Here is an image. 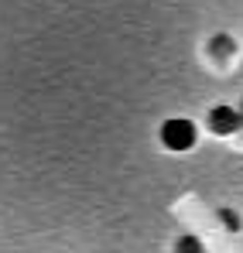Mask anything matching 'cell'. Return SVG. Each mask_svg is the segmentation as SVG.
Segmentation results:
<instances>
[{
  "label": "cell",
  "mask_w": 243,
  "mask_h": 253,
  "mask_svg": "<svg viewBox=\"0 0 243 253\" xmlns=\"http://www.w3.org/2000/svg\"><path fill=\"white\" fill-rule=\"evenodd\" d=\"M161 144L168 151H189L195 147V124L185 117H171L161 124Z\"/></svg>",
  "instance_id": "1"
},
{
  "label": "cell",
  "mask_w": 243,
  "mask_h": 253,
  "mask_svg": "<svg viewBox=\"0 0 243 253\" xmlns=\"http://www.w3.org/2000/svg\"><path fill=\"white\" fill-rule=\"evenodd\" d=\"M240 124H243V113H237L233 106H212L209 110V126L216 130V133H237L240 130Z\"/></svg>",
  "instance_id": "2"
},
{
  "label": "cell",
  "mask_w": 243,
  "mask_h": 253,
  "mask_svg": "<svg viewBox=\"0 0 243 253\" xmlns=\"http://www.w3.org/2000/svg\"><path fill=\"white\" fill-rule=\"evenodd\" d=\"M209 51H212L216 58H230V55L237 51V44H233V38H230V35H216V38H212V44H209Z\"/></svg>",
  "instance_id": "3"
},
{
  "label": "cell",
  "mask_w": 243,
  "mask_h": 253,
  "mask_svg": "<svg viewBox=\"0 0 243 253\" xmlns=\"http://www.w3.org/2000/svg\"><path fill=\"white\" fill-rule=\"evenodd\" d=\"M175 253H205V247H202L199 236H182V240L175 243Z\"/></svg>",
  "instance_id": "4"
},
{
  "label": "cell",
  "mask_w": 243,
  "mask_h": 253,
  "mask_svg": "<svg viewBox=\"0 0 243 253\" xmlns=\"http://www.w3.org/2000/svg\"><path fill=\"white\" fill-rule=\"evenodd\" d=\"M219 219L226 222V229H240V215L233 209H219Z\"/></svg>",
  "instance_id": "5"
},
{
  "label": "cell",
  "mask_w": 243,
  "mask_h": 253,
  "mask_svg": "<svg viewBox=\"0 0 243 253\" xmlns=\"http://www.w3.org/2000/svg\"><path fill=\"white\" fill-rule=\"evenodd\" d=\"M240 113H243V110H240Z\"/></svg>",
  "instance_id": "6"
}]
</instances>
